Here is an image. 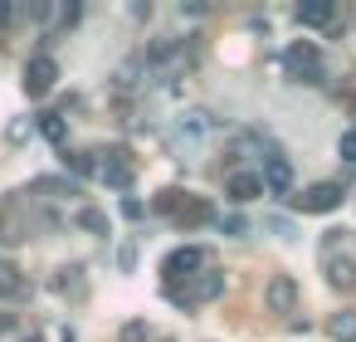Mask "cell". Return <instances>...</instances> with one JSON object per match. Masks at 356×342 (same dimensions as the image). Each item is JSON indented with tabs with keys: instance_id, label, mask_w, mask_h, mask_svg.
I'll list each match as a JSON object with an SVG mask.
<instances>
[{
	"instance_id": "6da1fadb",
	"label": "cell",
	"mask_w": 356,
	"mask_h": 342,
	"mask_svg": "<svg viewBox=\"0 0 356 342\" xmlns=\"http://www.w3.org/2000/svg\"><path fill=\"white\" fill-rule=\"evenodd\" d=\"M283 74L298 79V84H322V54H317V45H312V40L288 45V49H283Z\"/></svg>"
},
{
	"instance_id": "7a4b0ae2",
	"label": "cell",
	"mask_w": 356,
	"mask_h": 342,
	"mask_svg": "<svg viewBox=\"0 0 356 342\" xmlns=\"http://www.w3.org/2000/svg\"><path fill=\"white\" fill-rule=\"evenodd\" d=\"M200 269H205V249L181 244V249L166 254V269H161V274H166V288H171V283H181V279H195Z\"/></svg>"
},
{
	"instance_id": "3957f363",
	"label": "cell",
	"mask_w": 356,
	"mask_h": 342,
	"mask_svg": "<svg viewBox=\"0 0 356 342\" xmlns=\"http://www.w3.org/2000/svg\"><path fill=\"white\" fill-rule=\"evenodd\" d=\"M54 84H59V64H54L49 54H35V59L25 64V93H30V98H44Z\"/></svg>"
},
{
	"instance_id": "277c9868",
	"label": "cell",
	"mask_w": 356,
	"mask_h": 342,
	"mask_svg": "<svg viewBox=\"0 0 356 342\" xmlns=\"http://www.w3.org/2000/svg\"><path fill=\"white\" fill-rule=\"evenodd\" d=\"M166 293H171L181 308H191L195 298H220V293H225V274H215V269H200V274H195V288H166Z\"/></svg>"
},
{
	"instance_id": "5b68a950",
	"label": "cell",
	"mask_w": 356,
	"mask_h": 342,
	"mask_svg": "<svg viewBox=\"0 0 356 342\" xmlns=\"http://www.w3.org/2000/svg\"><path fill=\"white\" fill-rule=\"evenodd\" d=\"M264 303H268V313H293V308H298V283H293V274H273V279L264 283Z\"/></svg>"
},
{
	"instance_id": "8992f818",
	"label": "cell",
	"mask_w": 356,
	"mask_h": 342,
	"mask_svg": "<svg viewBox=\"0 0 356 342\" xmlns=\"http://www.w3.org/2000/svg\"><path fill=\"white\" fill-rule=\"evenodd\" d=\"M341 205V186L337 181H317L298 196V210H337Z\"/></svg>"
},
{
	"instance_id": "52a82bcc",
	"label": "cell",
	"mask_w": 356,
	"mask_h": 342,
	"mask_svg": "<svg viewBox=\"0 0 356 342\" xmlns=\"http://www.w3.org/2000/svg\"><path fill=\"white\" fill-rule=\"evenodd\" d=\"M225 191H229V201L249 205V201H259V196H264V176H259V171H234Z\"/></svg>"
},
{
	"instance_id": "ba28073f",
	"label": "cell",
	"mask_w": 356,
	"mask_h": 342,
	"mask_svg": "<svg viewBox=\"0 0 356 342\" xmlns=\"http://www.w3.org/2000/svg\"><path fill=\"white\" fill-rule=\"evenodd\" d=\"M327 283H332L337 293H351V288H356V259L332 254V259H327Z\"/></svg>"
},
{
	"instance_id": "9c48e42d",
	"label": "cell",
	"mask_w": 356,
	"mask_h": 342,
	"mask_svg": "<svg viewBox=\"0 0 356 342\" xmlns=\"http://www.w3.org/2000/svg\"><path fill=\"white\" fill-rule=\"evenodd\" d=\"M298 20H302L307 30H327V25L337 20V6H332V0H302V6H298Z\"/></svg>"
},
{
	"instance_id": "30bf717a",
	"label": "cell",
	"mask_w": 356,
	"mask_h": 342,
	"mask_svg": "<svg viewBox=\"0 0 356 342\" xmlns=\"http://www.w3.org/2000/svg\"><path fill=\"white\" fill-rule=\"evenodd\" d=\"M264 186H268L273 196H288V191H293V162H283V157H268Z\"/></svg>"
},
{
	"instance_id": "8fae6325",
	"label": "cell",
	"mask_w": 356,
	"mask_h": 342,
	"mask_svg": "<svg viewBox=\"0 0 356 342\" xmlns=\"http://www.w3.org/2000/svg\"><path fill=\"white\" fill-rule=\"evenodd\" d=\"M327 337H332V342H356V308H341V313H332V322H327Z\"/></svg>"
},
{
	"instance_id": "7c38bea8",
	"label": "cell",
	"mask_w": 356,
	"mask_h": 342,
	"mask_svg": "<svg viewBox=\"0 0 356 342\" xmlns=\"http://www.w3.org/2000/svg\"><path fill=\"white\" fill-rule=\"evenodd\" d=\"M40 137H44V142H54V147H64V137H69V123H64L59 113H44V118H40Z\"/></svg>"
},
{
	"instance_id": "4fadbf2b",
	"label": "cell",
	"mask_w": 356,
	"mask_h": 342,
	"mask_svg": "<svg viewBox=\"0 0 356 342\" xmlns=\"http://www.w3.org/2000/svg\"><path fill=\"white\" fill-rule=\"evenodd\" d=\"M64 166L74 176H98V157L93 152H64Z\"/></svg>"
},
{
	"instance_id": "5bb4252c",
	"label": "cell",
	"mask_w": 356,
	"mask_h": 342,
	"mask_svg": "<svg viewBox=\"0 0 356 342\" xmlns=\"http://www.w3.org/2000/svg\"><path fill=\"white\" fill-rule=\"evenodd\" d=\"M176 220H181V225H200V220H210V205H205L200 196H186V205L176 210Z\"/></svg>"
},
{
	"instance_id": "9a60e30c",
	"label": "cell",
	"mask_w": 356,
	"mask_h": 342,
	"mask_svg": "<svg viewBox=\"0 0 356 342\" xmlns=\"http://www.w3.org/2000/svg\"><path fill=\"white\" fill-rule=\"evenodd\" d=\"M186 205V191H161L156 201H152V210L156 215H166V220H176V210Z\"/></svg>"
},
{
	"instance_id": "2e32d148",
	"label": "cell",
	"mask_w": 356,
	"mask_h": 342,
	"mask_svg": "<svg viewBox=\"0 0 356 342\" xmlns=\"http://www.w3.org/2000/svg\"><path fill=\"white\" fill-rule=\"evenodd\" d=\"M79 230H88L93 240H103V235H108V215H103V210H93V205H88V210H79Z\"/></svg>"
},
{
	"instance_id": "e0dca14e",
	"label": "cell",
	"mask_w": 356,
	"mask_h": 342,
	"mask_svg": "<svg viewBox=\"0 0 356 342\" xmlns=\"http://www.w3.org/2000/svg\"><path fill=\"white\" fill-rule=\"evenodd\" d=\"M210 127H215V123H210V113H191V118L181 123V132H186V137H200V132H210Z\"/></svg>"
},
{
	"instance_id": "ac0fdd59",
	"label": "cell",
	"mask_w": 356,
	"mask_h": 342,
	"mask_svg": "<svg viewBox=\"0 0 356 342\" xmlns=\"http://www.w3.org/2000/svg\"><path fill=\"white\" fill-rule=\"evenodd\" d=\"M98 171H103L113 186H132V166H98Z\"/></svg>"
},
{
	"instance_id": "d6986e66",
	"label": "cell",
	"mask_w": 356,
	"mask_h": 342,
	"mask_svg": "<svg viewBox=\"0 0 356 342\" xmlns=\"http://www.w3.org/2000/svg\"><path fill=\"white\" fill-rule=\"evenodd\" d=\"M337 152H341V162H356V127H346V132H341Z\"/></svg>"
},
{
	"instance_id": "ffe728a7",
	"label": "cell",
	"mask_w": 356,
	"mask_h": 342,
	"mask_svg": "<svg viewBox=\"0 0 356 342\" xmlns=\"http://www.w3.org/2000/svg\"><path fill=\"white\" fill-rule=\"evenodd\" d=\"M44 191H54V196H79V186L74 181H64V176H54V181H40Z\"/></svg>"
},
{
	"instance_id": "44dd1931",
	"label": "cell",
	"mask_w": 356,
	"mask_h": 342,
	"mask_svg": "<svg viewBox=\"0 0 356 342\" xmlns=\"http://www.w3.org/2000/svg\"><path fill=\"white\" fill-rule=\"evenodd\" d=\"M220 225H225V235H249V220L244 215H225Z\"/></svg>"
},
{
	"instance_id": "7402d4cb",
	"label": "cell",
	"mask_w": 356,
	"mask_h": 342,
	"mask_svg": "<svg viewBox=\"0 0 356 342\" xmlns=\"http://www.w3.org/2000/svg\"><path fill=\"white\" fill-rule=\"evenodd\" d=\"M171 54H176L171 40H156V45H152V64H161V59H171Z\"/></svg>"
},
{
	"instance_id": "603a6c76",
	"label": "cell",
	"mask_w": 356,
	"mask_h": 342,
	"mask_svg": "<svg viewBox=\"0 0 356 342\" xmlns=\"http://www.w3.org/2000/svg\"><path fill=\"white\" fill-rule=\"evenodd\" d=\"M122 342H147V327H142V322H127V327H122Z\"/></svg>"
},
{
	"instance_id": "cb8c5ba5",
	"label": "cell",
	"mask_w": 356,
	"mask_h": 342,
	"mask_svg": "<svg viewBox=\"0 0 356 342\" xmlns=\"http://www.w3.org/2000/svg\"><path fill=\"white\" fill-rule=\"evenodd\" d=\"M118 84L132 88V84H137V64H122V69H118Z\"/></svg>"
},
{
	"instance_id": "d4e9b609",
	"label": "cell",
	"mask_w": 356,
	"mask_h": 342,
	"mask_svg": "<svg viewBox=\"0 0 356 342\" xmlns=\"http://www.w3.org/2000/svg\"><path fill=\"white\" fill-rule=\"evenodd\" d=\"M20 10H15V0H0V25H10Z\"/></svg>"
},
{
	"instance_id": "484cf974",
	"label": "cell",
	"mask_w": 356,
	"mask_h": 342,
	"mask_svg": "<svg viewBox=\"0 0 356 342\" xmlns=\"http://www.w3.org/2000/svg\"><path fill=\"white\" fill-rule=\"evenodd\" d=\"M10 293H20V288H15L10 279H0V298H10Z\"/></svg>"
},
{
	"instance_id": "4316f807",
	"label": "cell",
	"mask_w": 356,
	"mask_h": 342,
	"mask_svg": "<svg viewBox=\"0 0 356 342\" xmlns=\"http://www.w3.org/2000/svg\"><path fill=\"white\" fill-rule=\"evenodd\" d=\"M25 342H40V337H25Z\"/></svg>"
}]
</instances>
